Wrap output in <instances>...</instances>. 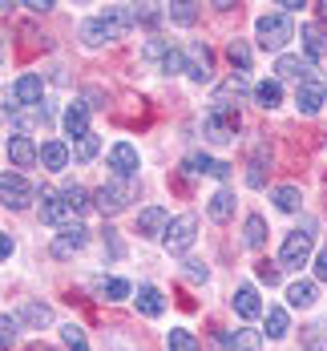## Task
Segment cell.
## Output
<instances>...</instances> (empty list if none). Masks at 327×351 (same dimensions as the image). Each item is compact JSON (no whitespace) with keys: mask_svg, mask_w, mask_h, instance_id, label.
I'll list each match as a JSON object with an SVG mask.
<instances>
[{"mask_svg":"<svg viewBox=\"0 0 327 351\" xmlns=\"http://www.w3.org/2000/svg\"><path fill=\"white\" fill-rule=\"evenodd\" d=\"M324 93H327L324 77H307V81H299V89H295V106H299V113H319Z\"/></svg>","mask_w":327,"mask_h":351,"instance_id":"cell-10","label":"cell"},{"mask_svg":"<svg viewBox=\"0 0 327 351\" xmlns=\"http://www.w3.org/2000/svg\"><path fill=\"white\" fill-rule=\"evenodd\" d=\"M226 57H230V65L239 73H247L251 69V49L243 45V40H230V49H226Z\"/></svg>","mask_w":327,"mask_h":351,"instance_id":"cell-31","label":"cell"},{"mask_svg":"<svg viewBox=\"0 0 327 351\" xmlns=\"http://www.w3.org/2000/svg\"><path fill=\"white\" fill-rule=\"evenodd\" d=\"M275 73H279V77H287V81H295V85H299V81H307V77H315V69H311V61H307V57H287V53L279 57Z\"/></svg>","mask_w":327,"mask_h":351,"instance_id":"cell-14","label":"cell"},{"mask_svg":"<svg viewBox=\"0 0 327 351\" xmlns=\"http://www.w3.org/2000/svg\"><path fill=\"white\" fill-rule=\"evenodd\" d=\"M311 246H315V234H311V226H303V230L287 234V243H283V250H279V267H291V271H299V267L311 258Z\"/></svg>","mask_w":327,"mask_h":351,"instance_id":"cell-3","label":"cell"},{"mask_svg":"<svg viewBox=\"0 0 327 351\" xmlns=\"http://www.w3.org/2000/svg\"><path fill=\"white\" fill-rule=\"evenodd\" d=\"M186 170H190V174H210V178L230 174L226 162H215V158H206V154H190V158H186Z\"/></svg>","mask_w":327,"mask_h":351,"instance_id":"cell-21","label":"cell"},{"mask_svg":"<svg viewBox=\"0 0 327 351\" xmlns=\"http://www.w3.org/2000/svg\"><path fill=\"white\" fill-rule=\"evenodd\" d=\"M299 36H303L307 61H324V57H327V33H324V29H319V25H303Z\"/></svg>","mask_w":327,"mask_h":351,"instance_id":"cell-16","label":"cell"},{"mask_svg":"<svg viewBox=\"0 0 327 351\" xmlns=\"http://www.w3.org/2000/svg\"><path fill=\"white\" fill-rule=\"evenodd\" d=\"M258 279L267 282V287H275L279 282V267L275 263H258Z\"/></svg>","mask_w":327,"mask_h":351,"instance_id":"cell-41","label":"cell"},{"mask_svg":"<svg viewBox=\"0 0 327 351\" xmlns=\"http://www.w3.org/2000/svg\"><path fill=\"white\" fill-rule=\"evenodd\" d=\"M303 348L307 351H327V339L319 335V327H303Z\"/></svg>","mask_w":327,"mask_h":351,"instance_id":"cell-39","label":"cell"},{"mask_svg":"<svg viewBox=\"0 0 327 351\" xmlns=\"http://www.w3.org/2000/svg\"><path fill=\"white\" fill-rule=\"evenodd\" d=\"M40 222L45 226H73V210L69 202L61 198V194H53V190H40Z\"/></svg>","mask_w":327,"mask_h":351,"instance_id":"cell-9","label":"cell"},{"mask_svg":"<svg viewBox=\"0 0 327 351\" xmlns=\"http://www.w3.org/2000/svg\"><path fill=\"white\" fill-rule=\"evenodd\" d=\"M186 279L190 282H206V267H202V263H186Z\"/></svg>","mask_w":327,"mask_h":351,"instance_id":"cell-42","label":"cell"},{"mask_svg":"<svg viewBox=\"0 0 327 351\" xmlns=\"http://www.w3.org/2000/svg\"><path fill=\"white\" fill-rule=\"evenodd\" d=\"M65 134L77 138V141L89 134V106H85V101H73V106L65 109Z\"/></svg>","mask_w":327,"mask_h":351,"instance_id":"cell-17","label":"cell"},{"mask_svg":"<svg viewBox=\"0 0 327 351\" xmlns=\"http://www.w3.org/2000/svg\"><path fill=\"white\" fill-rule=\"evenodd\" d=\"M81 246H85V226H77V222H73V226H65V230L57 234L53 254H57V258H69V254H77Z\"/></svg>","mask_w":327,"mask_h":351,"instance_id":"cell-12","label":"cell"},{"mask_svg":"<svg viewBox=\"0 0 327 351\" xmlns=\"http://www.w3.org/2000/svg\"><path fill=\"white\" fill-rule=\"evenodd\" d=\"M166 226H170V218H166L162 206H149V210L138 214V234H142V239H158Z\"/></svg>","mask_w":327,"mask_h":351,"instance_id":"cell-15","label":"cell"},{"mask_svg":"<svg viewBox=\"0 0 327 351\" xmlns=\"http://www.w3.org/2000/svg\"><path fill=\"white\" fill-rule=\"evenodd\" d=\"M202 130H206L210 141L226 145V141H234V134H239V113L226 106V101H215L210 113H206V121H202Z\"/></svg>","mask_w":327,"mask_h":351,"instance_id":"cell-1","label":"cell"},{"mask_svg":"<svg viewBox=\"0 0 327 351\" xmlns=\"http://www.w3.org/2000/svg\"><path fill=\"white\" fill-rule=\"evenodd\" d=\"M21 8H29V12H49L53 0H29V4H21Z\"/></svg>","mask_w":327,"mask_h":351,"instance_id":"cell-44","label":"cell"},{"mask_svg":"<svg viewBox=\"0 0 327 351\" xmlns=\"http://www.w3.org/2000/svg\"><path fill=\"white\" fill-rule=\"evenodd\" d=\"M21 319L33 323V327H45V323H53V311H49L45 303H25V307H21Z\"/></svg>","mask_w":327,"mask_h":351,"instance_id":"cell-28","label":"cell"},{"mask_svg":"<svg viewBox=\"0 0 327 351\" xmlns=\"http://www.w3.org/2000/svg\"><path fill=\"white\" fill-rule=\"evenodd\" d=\"M170 21H178V25H194V21H198V4H170Z\"/></svg>","mask_w":327,"mask_h":351,"instance_id":"cell-35","label":"cell"},{"mask_svg":"<svg viewBox=\"0 0 327 351\" xmlns=\"http://www.w3.org/2000/svg\"><path fill=\"white\" fill-rule=\"evenodd\" d=\"M226 348H230V351H258V348H263V335L251 331V327H239V331H230V335H226Z\"/></svg>","mask_w":327,"mask_h":351,"instance_id":"cell-23","label":"cell"},{"mask_svg":"<svg viewBox=\"0 0 327 351\" xmlns=\"http://www.w3.org/2000/svg\"><path fill=\"white\" fill-rule=\"evenodd\" d=\"M166 343H170V351H198V339L190 331H182V327L166 331Z\"/></svg>","mask_w":327,"mask_h":351,"instance_id":"cell-30","label":"cell"},{"mask_svg":"<svg viewBox=\"0 0 327 351\" xmlns=\"http://www.w3.org/2000/svg\"><path fill=\"white\" fill-rule=\"evenodd\" d=\"M61 343H65V348L69 351H89V343H85V331H81V327H61Z\"/></svg>","mask_w":327,"mask_h":351,"instance_id":"cell-34","label":"cell"},{"mask_svg":"<svg viewBox=\"0 0 327 351\" xmlns=\"http://www.w3.org/2000/svg\"><path fill=\"white\" fill-rule=\"evenodd\" d=\"M61 198L69 202V210H73V214H81L85 206H89V202H85V190H81V186H65V190H61Z\"/></svg>","mask_w":327,"mask_h":351,"instance_id":"cell-37","label":"cell"},{"mask_svg":"<svg viewBox=\"0 0 327 351\" xmlns=\"http://www.w3.org/2000/svg\"><path fill=\"white\" fill-rule=\"evenodd\" d=\"M315 279L327 282V250H319V254H315Z\"/></svg>","mask_w":327,"mask_h":351,"instance_id":"cell-43","label":"cell"},{"mask_svg":"<svg viewBox=\"0 0 327 351\" xmlns=\"http://www.w3.org/2000/svg\"><path fill=\"white\" fill-rule=\"evenodd\" d=\"M230 214H234V194L230 190H218L215 198H210V218L215 222H226Z\"/></svg>","mask_w":327,"mask_h":351,"instance_id":"cell-26","label":"cell"},{"mask_svg":"<svg viewBox=\"0 0 327 351\" xmlns=\"http://www.w3.org/2000/svg\"><path fill=\"white\" fill-rule=\"evenodd\" d=\"M299 202H303V198H299V190H295V186H279V190H275V206H279V210L295 214V210H299Z\"/></svg>","mask_w":327,"mask_h":351,"instance_id":"cell-32","label":"cell"},{"mask_svg":"<svg viewBox=\"0 0 327 351\" xmlns=\"http://www.w3.org/2000/svg\"><path fill=\"white\" fill-rule=\"evenodd\" d=\"M287 331H291L287 311H283V307H271V311H267V335H271V339H283Z\"/></svg>","mask_w":327,"mask_h":351,"instance_id":"cell-27","label":"cell"},{"mask_svg":"<svg viewBox=\"0 0 327 351\" xmlns=\"http://www.w3.org/2000/svg\"><path fill=\"white\" fill-rule=\"evenodd\" d=\"M40 97H45L40 77H36V73H25V77H16V85H12V106L8 109H36ZM8 109H4V113H8Z\"/></svg>","mask_w":327,"mask_h":351,"instance_id":"cell-8","label":"cell"},{"mask_svg":"<svg viewBox=\"0 0 327 351\" xmlns=\"http://www.w3.org/2000/svg\"><path fill=\"white\" fill-rule=\"evenodd\" d=\"M125 33V25L121 21H113V16H93V21H85L81 25V40L85 45H109V40H117V36Z\"/></svg>","mask_w":327,"mask_h":351,"instance_id":"cell-7","label":"cell"},{"mask_svg":"<svg viewBox=\"0 0 327 351\" xmlns=\"http://www.w3.org/2000/svg\"><path fill=\"white\" fill-rule=\"evenodd\" d=\"M138 311H142L145 319H158L166 311V299H162L158 287H138Z\"/></svg>","mask_w":327,"mask_h":351,"instance_id":"cell-22","label":"cell"},{"mask_svg":"<svg viewBox=\"0 0 327 351\" xmlns=\"http://www.w3.org/2000/svg\"><path fill=\"white\" fill-rule=\"evenodd\" d=\"M162 73H186V49H170L162 57Z\"/></svg>","mask_w":327,"mask_h":351,"instance_id":"cell-36","label":"cell"},{"mask_svg":"<svg viewBox=\"0 0 327 351\" xmlns=\"http://www.w3.org/2000/svg\"><path fill=\"white\" fill-rule=\"evenodd\" d=\"M194 234H198V218H194V214H178V218L166 226L162 239H166V250H170V254H182V250L194 246Z\"/></svg>","mask_w":327,"mask_h":351,"instance_id":"cell-4","label":"cell"},{"mask_svg":"<svg viewBox=\"0 0 327 351\" xmlns=\"http://www.w3.org/2000/svg\"><path fill=\"white\" fill-rule=\"evenodd\" d=\"M319 16H324V21H327V0H324V4H319Z\"/></svg>","mask_w":327,"mask_h":351,"instance_id":"cell-46","label":"cell"},{"mask_svg":"<svg viewBox=\"0 0 327 351\" xmlns=\"http://www.w3.org/2000/svg\"><path fill=\"white\" fill-rule=\"evenodd\" d=\"M93 202H97V210L101 214L125 210V206L134 202V182H130V178H113V182H106V186L93 194Z\"/></svg>","mask_w":327,"mask_h":351,"instance_id":"cell-2","label":"cell"},{"mask_svg":"<svg viewBox=\"0 0 327 351\" xmlns=\"http://www.w3.org/2000/svg\"><path fill=\"white\" fill-rule=\"evenodd\" d=\"M8 158H12V166L29 170V166H33L40 154H36V145H33L29 138H25V134H16V138H8Z\"/></svg>","mask_w":327,"mask_h":351,"instance_id":"cell-18","label":"cell"},{"mask_svg":"<svg viewBox=\"0 0 327 351\" xmlns=\"http://www.w3.org/2000/svg\"><path fill=\"white\" fill-rule=\"evenodd\" d=\"M254 101H258V109H279V101H283L279 81H258L254 85Z\"/></svg>","mask_w":327,"mask_h":351,"instance_id":"cell-24","label":"cell"},{"mask_svg":"<svg viewBox=\"0 0 327 351\" xmlns=\"http://www.w3.org/2000/svg\"><path fill=\"white\" fill-rule=\"evenodd\" d=\"M0 202H4L8 210H25V206L33 202V186L21 174H0Z\"/></svg>","mask_w":327,"mask_h":351,"instance_id":"cell-6","label":"cell"},{"mask_svg":"<svg viewBox=\"0 0 327 351\" xmlns=\"http://www.w3.org/2000/svg\"><path fill=\"white\" fill-rule=\"evenodd\" d=\"M97 149H101V138H97V134H85V138L73 145V158H77V162H89Z\"/></svg>","mask_w":327,"mask_h":351,"instance_id":"cell-33","label":"cell"},{"mask_svg":"<svg viewBox=\"0 0 327 351\" xmlns=\"http://www.w3.org/2000/svg\"><path fill=\"white\" fill-rule=\"evenodd\" d=\"M8 254H12V239H8V234H4V230H0V263H4V258H8Z\"/></svg>","mask_w":327,"mask_h":351,"instance_id":"cell-45","label":"cell"},{"mask_svg":"<svg viewBox=\"0 0 327 351\" xmlns=\"http://www.w3.org/2000/svg\"><path fill=\"white\" fill-rule=\"evenodd\" d=\"M234 311L243 319H258L263 315V303H258V291H254L251 282H243L239 291H234Z\"/></svg>","mask_w":327,"mask_h":351,"instance_id":"cell-19","label":"cell"},{"mask_svg":"<svg viewBox=\"0 0 327 351\" xmlns=\"http://www.w3.org/2000/svg\"><path fill=\"white\" fill-rule=\"evenodd\" d=\"M0 61H4V45H0Z\"/></svg>","mask_w":327,"mask_h":351,"instance_id":"cell-47","label":"cell"},{"mask_svg":"<svg viewBox=\"0 0 327 351\" xmlns=\"http://www.w3.org/2000/svg\"><path fill=\"white\" fill-rule=\"evenodd\" d=\"M101 291H106V299H109V303H121V299L130 295V282H125V279H109L106 287H101Z\"/></svg>","mask_w":327,"mask_h":351,"instance_id":"cell-38","label":"cell"},{"mask_svg":"<svg viewBox=\"0 0 327 351\" xmlns=\"http://www.w3.org/2000/svg\"><path fill=\"white\" fill-rule=\"evenodd\" d=\"M263 243H267V222H263L258 214H251V218H247V246L258 250Z\"/></svg>","mask_w":327,"mask_h":351,"instance_id":"cell-29","label":"cell"},{"mask_svg":"<svg viewBox=\"0 0 327 351\" xmlns=\"http://www.w3.org/2000/svg\"><path fill=\"white\" fill-rule=\"evenodd\" d=\"M40 166L53 170V174L65 170V166H69V145H65V141H45V145H40Z\"/></svg>","mask_w":327,"mask_h":351,"instance_id":"cell-20","label":"cell"},{"mask_svg":"<svg viewBox=\"0 0 327 351\" xmlns=\"http://www.w3.org/2000/svg\"><path fill=\"white\" fill-rule=\"evenodd\" d=\"M287 303L291 307H311V303H315V282H307V279L291 282L287 287Z\"/></svg>","mask_w":327,"mask_h":351,"instance_id":"cell-25","label":"cell"},{"mask_svg":"<svg viewBox=\"0 0 327 351\" xmlns=\"http://www.w3.org/2000/svg\"><path fill=\"white\" fill-rule=\"evenodd\" d=\"M109 166L117 170V178H130L134 170H138V149L125 145V141H117V145L109 149Z\"/></svg>","mask_w":327,"mask_h":351,"instance_id":"cell-13","label":"cell"},{"mask_svg":"<svg viewBox=\"0 0 327 351\" xmlns=\"http://www.w3.org/2000/svg\"><path fill=\"white\" fill-rule=\"evenodd\" d=\"M287 40H291V21L283 16V12H275V16H263V21H258V45H263V49L279 53Z\"/></svg>","mask_w":327,"mask_h":351,"instance_id":"cell-5","label":"cell"},{"mask_svg":"<svg viewBox=\"0 0 327 351\" xmlns=\"http://www.w3.org/2000/svg\"><path fill=\"white\" fill-rule=\"evenodd\" d=\"M186 77H194V81H210V77H215L210 49H206L202 40H194V45L186 49Z\"/></svg>","mask_w":327,"mask_h":351,"instance_id":"cell-11","label":"cell"},{"mask_svg":"<svg viewBox=\"0 0 327 351\" xmlns=\"http://www.w3.org/2000/svg\"><path fill=\"white\" fill-rule=\"evenodd\" d=\"M16 343V319L0 315V348H12Z\"/></svg>","mask_w":327,"mask_h":351,"instance_id":"cell-40","label":"cell"}]
</instances>
